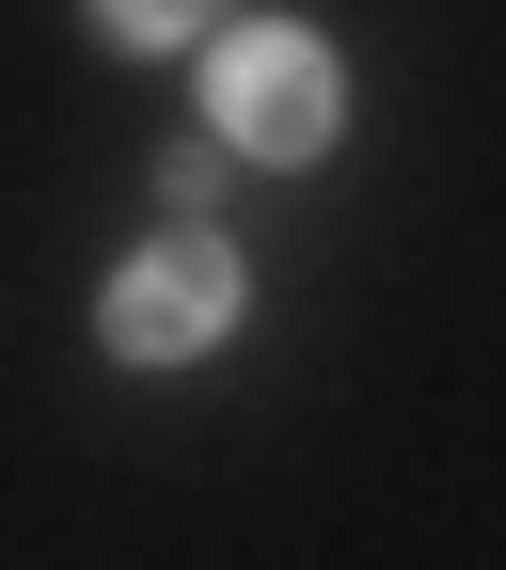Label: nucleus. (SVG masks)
<instances>
[{
    "label": "nucleus",
    "mask_w": 506,
    "mask_h": 570,
    "mask_svg": "<svg viewBox=\"0 0 506 570\" xmlns=\"http://www.w3.org/2000/svg\"><path fill=\"white\" fill-rule=\"evenodd\" d=\"M333 111H348V80H333L317 32H269V17H254V32L206 48V127H222L238 159H317Z\"/></svg>",
    "instance_id": "obj_1"
},
{
    "label": "nucleus",
    "mask_w": 506,
    "mask_h": 570,
    "mask_svg": "<svg viewBox=\"0 0 506 570\" xmlns=\"http://www.w3.org/2000/svg\"><path fill=\"white\" fill-rule=\"evenodd\" d=\"M111 348H127V365H190V348H222L238 333V254L222 238H206V223H175L159 254H127L111 269Z\"/></svg>",
    "instance_id": "obj_2"
},
{
    "label": "nucleus",
    "mask_w": 506,
    "mask_h": 570,
    "mask_svg": "<svg viewBox=\"0 0 506 570\" xmlns=\"http://www.w3.org/2000/svg\"><path fill=\"white\" fill-rule=\"evenodd\" d=\"M206 17H222V0H96V32H111V48H190Z\"/></svg>",
    "instance_id": "obj_3"
}]
</instances>
